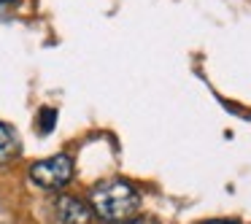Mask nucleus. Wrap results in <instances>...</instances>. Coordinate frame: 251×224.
<instances>
[{"instance_id":"nucleus-5","label":"nucleus","mask_w":251,"mask_h":224,"mask_svg":"<svg viewBox=\"0 0 251 224\" xmlns=\"http://www.w3.org/2000/svg\"><path fill=\"white\" fill-rule=\"evenodd\" d=\"M54 124H57V108L44 105V108L38 111V130L44 132V135H49V132L54 130Z\"/></svg>"},{"instance_id":"nucleus-8","label":"nucleus","mask_w":251,"mask_h":224,"mask_svg":"<svg viewBox=\"0 0 251 224\" xmlns=\"http://www.w3.org/2000/svg\"><path fill=\"white\" fill-rule=\"evenodd\" d=\"M14 3H19V0H0V6H14Z\"/></svg>"},{"instance_id":"nucleus-2","label":"nucleus","mask_w":251,"mask_h":224,"mask_svg":"<svg viewBox=\"0 0 251 224\" xmlns=\"http://www.w3.org/2000/svg\"><path fill=\"white\" fill-rule=\"evenodd\" d=\"M27 175L35 186L46 192H60L71 184L73 178V159L68 154H54V157L38 159L27 168Z\"/></svg>"},{"instance_id":"nucleus-7","label":"nucleus","mask_w":251,"mask_h":224,"mask_svg":"<svg viewBox=\"0 0 251 224\" xmlns=\"http://www.w3.org/2000/svg\"><path fill=\"white\" fill-rule=\"evenodd\" d=\"M202 224H238V222H229V219H211V222H202Z\"/></svg>"},{"instance_id":"nucleus-4","label":"nucleus","mask_w":251,"mask_h":224,"mask_svg":"<svg viewBox=\"0 0 251 224\" xmlns=\"http://www.w3.org/2000/svg\"><path fill=\"white\" fill-rule=\"evenodd\" d=\"M22 151V143L14 127H8L6 122H0V165H8L19 157Z\"/></svg>"},{"instance_id":"nucleus-6","label":"nucleus","mask_w":251,"mask_h":224,"mask_svg":"<svg viewBox=\"0 0 251 224\" xmlns=\"http://www.w3.org/2000/svg\"><path fill=\"white\" fill-rule=\"evenodd\" d=\"M125 224H157L154 219H127Z\"/></svg>"},{"instance_id":"nucleus-3","label":"nucleus","mask_w":251,"mask_h":224,"mask_svg":"<svg viewBox=\"0 0 251 224\" xmlns=\"http://www.w3.org/2000/svg\"><path fill=\"white\" fill-rule=\"evenodd\" d=\"M54 224H89L92 222V208L76 195H60L51 208Z\"/></svg>"},{"instance_id":"nucleus-1","label":"nucleus","mask_w":251,"mask_h":224,"mask_svg":"<svg viewBox=\"0 0 251 224\" xmlns=\"http://www.w3.org/2000/svg\"><path fill=\"white\" fill-rule=\"evenodd\" d=\"M89 208L100 222H108V224L127 222L141 208V192L127 178H105L92 189Z\"/></svg>"}]
</instances>
